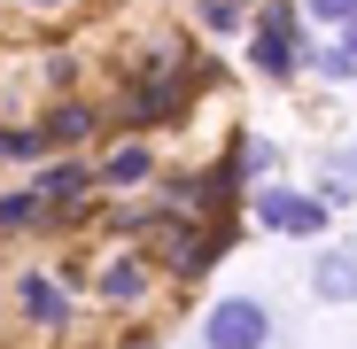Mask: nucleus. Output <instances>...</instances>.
Returning <instances> with one entry per match:
<instances>
[{"instance_id": "obj_1", "label": "nucleus", "mask_w": 357, "mask_h": 349, "mask_svg": "<svg viewBox=\"0 0 357 349\" xmlns=\"http://www.w3.org/2000/svg\"><path fill=\"white\" fill-rule=\"evenodd\" d=\"M202 349H272V303L264 295H218L202 311Z\"/></svg>"}, {"instance_id": "obj_2", "label": "nucleus", "mask_w": 357, "mask_h": 349, "mask_svg": "<svg viewBox=\"0 0 357 349\" xmlns=\"http://www.w3.org/2000/svg\"><path fill=\"white\" fill-rule=\"evenodd\" d=\"M295 24H303V16H295V0H264V8H257V39H249V63L264 70V78H295V70H303V31H295Z\"/></svg>"}, {"instance_id": "obj_3", "label": "nucleus", "mask_w": 357, "mask_h": 349, "mask_svg": "<svg viewBox=\"0 0 357 349\" xmlns=\"http://www.w3.org/2000/svg\"><path fill=\"white\" fill-rule=\"evenodd\" d=\"M249 210H257V225H264V233H287V241H319V233L334 225V210H326L319 194L280 187V179H272V187H257V194H249Z\"/></svg>"}, {"instance_id": "obj_4", "label": "nucleus", "mask_w": 357, "mask_h": 349, "mask_svg": "<svg viewBox=\"0 0 357 349\" xmlns=\"http://www.w3.org/2000/svg\"><path fill=\"white\" fill-rule=\"evenodd\" d=\"M148 279H155V272H148L140 249H109L101 272H93V295H101L109 311H140V303H148Z\"/></svg>"}, {"instance_id": "obj_5", "label": "nucleus", "mask_w": 357, "mask_h": 349, "mask_svg": "<svg viewBox=\"0 0 357 349\" xmlns=\"http://www.w3.org/2000/svg\"><path fill=\"white\" fill-rule=\"evenodd\" d=\"M155 171H163V163H155L148 140H109L101 163H93V187H109V194H116V187H148Z\"/></svg>"}, {"instance_id": "obj_6", "label": "nucleus", "mask_w": 357, "mask_h": 349, "mask_svg": "<svg viewBox=\"0 0 357 349\" xmlns=\"http://www.w3.org/2000/svg\"><path fill=\"white\" fill-rule=\"evenodd\" d=\"M86 187H93V163H78V155L39 163V179H31V194L47 202V217H54V210H78V202H86Z\"/></svg>"}, {"instance_id": "obj_7", "label": "nucleus", "mask_w": 357, "mask_h": 349, "mask_svg": "<svg viewBox=\"0 0 357 349\" xmlns=\"http://www.w3.org/2000/svg\"><path fill=\"white\" fill-rule=\"evenodd\" d=\"M16 311H24L31 326H54V334L70 326V295H63L54 272H16Z\"/></svg>"}, {"instance_id": "obj_8", "label": "nucleus", "mask_w": 357, "mask_h": 349, "mask_svg": "<svg viewBox=\"0 0 357 349\" xmlns=\"http://www.w3.org/2000/svg\"><path fill=\"white\" fill-rule=\"evenodd\" d=\"M125 109H132V125H163V116H187V78H178V70H155V78H140V86L125 93Z\"/></svg>"}, {"instance_id": "obj_9", "label": "nucleus", "mask_w": 357, "mask_h": 349, "mask_svg": "<svg viewBox=\"0 0 357 349\" xmlns=\"http://www.w3.org/2000/svg\"><path fill=\"white\" fill-rule=\"evenodd\" d=\"M311 295H319V303H357V249H349V241L319 249V264H311Z\"/></svg>"}, {"instance_id": "obj_10", "label": "nucleus", "mask_w": 357, "mask_h": 349, "mask_svg": "<svg viewBox=\"0 0 357 349\" xmlns=\"http://www.w3.org/2000/svg\"><path fill=\"white\" fill-rule=\"evenodd\" d=\"M311 194H319L326 210H349V202H357V140L319 155V187H311Z\"/></svg>"}, {"instance_id": "obj_11", "label": "nucleus", "mask_w": 357, "mask_h": 349, "mask_svg": "<svg viewBox=\"0 0 357 349\" xmlns=\"http://www.w3.org/2000/svg\"><path fill=\"white\" fill-rule=\"evenodd\" d=\"M93 125H101V116H93L86 101H54V109L39 116V132H47V148H78V140H93Z\"/></svg>"}, {"instance_id": "obj_12", "label": "nucleus", "mask_w": 357, "mask_h": 349, "mask_svg": "<svg viewBox=\"0 0 357 349\" xmlns=\"http://www.w3.org/2000/svg\"><path fill=\"white\" fill-rule=\"evenodd\" d=\"M31 225H47V202L31 187H8L0 194V233H31Z\"/></svg>"}, {"instance_id": "obj_13", "label": "nucleus", "mask_w": 357, "mask_h": 349, "mask_svg": "<svg viewBox=\"0 0 357 349\" xmlns=\"http://www.w3.org/2000/svg\"><path fill=\"white\" fill-rule=\"evenodd\" d=\"M47 132L39 125H0V163H47Z\"/></svg>"}, {"instance_id": "obj_14", "label": "nucleus", "mask_w": 357, "mask_h": 349, "mask_svg": "<svg viewBox=\"0 0 357 349\" xmlns=\"http://www.w3.org/2000/svg\"><path fill=\"white\" fill-rule=\"evenodd\" d=\"M233 171H249V179H257V187H272V171H280V148H272V140H257V132H249V140H241V148H233Z\"/></svg>"}, {"instance_id": "obj_15", "label": "nucleus", "mask_w": 357, "mask_h": 349, "mask_svg": "<svg viewBox=\"0 0 357 349\" xmlns=\"http://www.w3.org/2000/svg\"><path fill=\"white\" fill-rule=\"evenodd\" d=\"M303 70H319V78L349 86V78H357V54H349V47H303Z\"/></svg>"}, {"instance_id": "obj_16", "label": "nucleus", "mask_w": 357, "mask_h": 349, "mask_svg": "<svg viewBox=\"0 0 357 349\" xmlns=\"http://www.w3.org/2000/svg\"><path fill=\"white\" fill-rule=\"evenodd\" d=\"M295 16H311V24H326V31H349V24H357V0H295Z\"/></svg>"}, {"instance_id": "obj_17", "label": "nucleus", "mask_w": 357, "mask_h": 349, "mask_svg": "<svg viewBox=\"0 0 357 349\" xmlns=\"http://www.w3.org/2000/svg\"><path fill=\"white\" fill-rule=\"evenodd\" d=\"M202 31L233 39V31H241V8H233V0H202Z\"/></svg>"}, {"instance_id": "obj_18", "label": "nucleus", "mask_w": 357, "mask_h": 349, "mask_svg": "<svg viewBox=\"0 0 357 349\" xmlns=\"http://www.w3.org/2000/svg\"><path fill=\"white\" fill-rule=\"evenodd\" d=\"M342 47H349V54H357V24H349V31H342Z\"/></svg>"}, {"instance_id": "obj_19", "label": "nucleus", "mask_w": 357, "mask_h": 349, "mask_svg": "<svg viewBox=\"0 0 357 349\" xmlns=\"http://www.w3.org/2000/svg\"><path fill=\"white\" fill-rule=\"evenodd\" d=\"M233 8H264V0H233Z\"/></svg>"}, {"instance_id": "obj_20", "label": "nucleus", "mask_w": 357, "mask_h": 349, "mask_svg": "<svg viewBox=\"0 0 357 349\" xmlns=\"http://www.w3.org/2000/svg\"><path fill=\"white\" fill-rule=\"evenodd\" d=\"M31 8H54V0H31Z\"/></svg>"}]
</instances>
